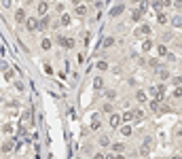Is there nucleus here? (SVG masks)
<instances>
[{"label": "nucleus", "mask_w": 182, "mask_h": 159, "mask_svg": "<svg viewBox=\"0 0 182 159\" xmlns=\"http://www.w3.org/2000/svg\"><path fill=\"white\" fill-rule=\"evenodd\" d=\"M23 26L28 28V32H34V30H38V19L36 17H25Z\"/></svg>", "instance_id": "obj_1"}, {"label": "nucleus", "mask_w": 182, "mask_h": 159, "mask_svg": "<svg viewBox=\"0 0 182 159\" xmlns=\"http://www.w3.org/2000/svg\"><path fill=\"white\" fill-rule=\"evenodd\" d=\"M57 42H60L62 47H66V49H72L74 47V38L72 36H57Z\"/></svg>", "instance_id": "obj_2"}, {"label": "nucleus", "mask_w": 182, "mask_h": 159, "mask_svg": "<svg viewBox=\"0 0 182 159\" xmlns=\"http://www.w3.org/2000/svg\"><path fill=\"white\" fill-rule=\"evenodd\" d=\"M36 13H38L40 17H45V15L49 13V2H47V0H40L38 7H36Z\"/></svg>", "instance_id": "obj_3"}, {"label": "nucleus", "mask_w": 182, "mask_h": 159, "mask_svg": "<svg viewBox=\"0 0 182 159\" xmlns=\"http://www.w3.org/2000/svg\"><path fill=\"white\" fill-rule=\"evenodd\" d=\"M121 121H123V119H121V115L112 113V115H110V119H108V125H110L112 129H114V127H119V125H121Z\"/></svg>", "instance_id": "obj_4"}, {"label": "nucleus", "mask_w": 182, "mask_h": 159, "mask_svg": "<svg viewBox=\"0 0 182 159\" xmlns=\"http://www.w3.org/2000/svg\"><path fill=\"white\" fill-rule=\"evenodd\" d=\"M30 121H32V110L28 108V110L21 115V129H23V127H28V125H30Z\"/></svg>", "instance_id": "obj_5"}, {"label": "nucleus", "mask_w": 182, "mask_h": 159, "mask_svg": "<svg viewBox=\"0 0 182 159\" xmlns=\"http://www.w3.org/2000/svg\"><path fill=\"white\" fill-rule=\"evenodd\" d=\"M148 34H151V26L148 24H142L140 28L136 30V36H148Z\"/></svg>", "instance_id": "obj_6"}, {"label": "nucleus", "mask_w": 182, "mask_h": 159, "mask_svg": "<svg viewBox=\"0 0 182 159\" xmlns=\"http://www.w3.org/2000/svg\"><path fill=\"white\" fill-rule=\"evenodd\" d=\"M13 149H15V140L13 138L7 140V142H2V146H0V151H2V153H11Z\"/></svg>", "instance_id": "obj_7"}, {"label": "nucleus", "mask_w": 182, "mask_h": 159, "mask_svg": "<svg viewBox=\"0 0 182 159\" xmlns=\"http://www.w3.org/2000/svg\"><path fill=\"white\" fill-rule=\"evenodd\" d=\"M49 26H51V17H49V15H45V17L38 19V30H47Z\"/></svg>", "instance_id": "obj_8"}, {"label": "nucleus", "mask_w": 182, "mask_h": 159, "mask_svg": "<svg viewBox=\"0 0 182 159\" xmlns=\"http://www.w3.org/2000/svg\"><path fill=\"white\" fill-rule=\"evenodd\" d=\"M15 21H17V24H23V21H25V11L23 9L15 11Z\"/></svg>", "instance_id": "obj_9"}, {"label": "nucleus", "mask_w": 182, "mask_h": 159, "mask_svg": "<svg viewBox=\"0 0 182 159\" xmlns=\"http://www.w3.org/2000/svg\"><path fill=\"white\" fill-rule=\"evenodd\" d=\"M140 153H142V155H148V153H151V140H144V142H142Z\"/></svg>", "instance_id": "obj_10"}, {"label": "nucleus", "mask_w": 182, "mask_h": 159, "mask_svg": "<svg viewBox=\"0 0 182 159\" xmlns=\"http://www.w3.org/2000/svg\"><path fill=\"white\" fill-rule=\"evenodd\" d=\"M70 21H72V19H70V15H68V13H62V15H60V24H62V26H70Z\"/></svg>", "instance_id": "obj_11"}, {"label": "nucleus", "mask_w": 182, "mask_h": 159, "mask_svg": "<svg viewBox=\"0 0 182 159\" xmlns=\"http://www.w3.org/2000/svg\"><path fill=\"white\" fill-rule=\"evenodd\" d=\"M40 49H42V51H49V49H51V38H42V40H40Z\"/></svg>", "instance_id": "obj_12"}, {"label": "nucleus", "mask_w": 182, "mask_h": 159, "mask_svg": "<svg viewBox=\"0 0 182 159\" xmlns=\"http://www.w3.org/2000/svg\"><path fill=\"white\" fill-rule=\"evenodd\" d=\"M123 11H125V7H123V4H119V7H114V9L110 11V17H116V15H121Z\"/></svg>", "instance_id": "obj_13"}, {"label": "nucleus", "mask_w": 182, "mask_h": 159, "mask_svg": "<svg viewBox=\"0 0 182 159\" xmlns=\"http://www.w3.org/2000/svg\"><path fill=\"white\" fill-rule=\"evenodd\" d=\"M121 119H123V121H129V123H131V121H133V110H125V113L121 115Z\"/></svg>", "instance_id": "obj_14"}, {"label": "nucleus", "mask_w": 182, "mask_h": 159, "mask_svg": "<svg viewBox=\"0 0 182 159\" xmlns=\"http://www.w3.org/2000/svg\"><path fill=\"white\" fill-rule=\"evenodd\" d=\"M104 87V81H102V76H95L93 79V89H102Z\"/></svg>", "instance_id": "obj_15"}, {"label": "nucleus", "mask_w": 182, "mask_h": 159, "mask_svg": "<svg viewBox=\"0 0 182 159\" xmlns=\"http://www.w3.org/2000/svg\"><path fill=\"white\" fill-rule=\"evenodd\" d=\"M157 74H159V79H163V81H167V79H169V72H167L165 68H159V70H157Z\"/></svg>", "instance_id": "obj_16"}, {"label": "nucleus", "mask_w": 182, "mask_h": 159, "mask_svg": "<svg viewBox=\"0 0 182 159\" xmlns=\"http://www.w3.org/2000/svg\"><path fill=\"white\" fill-rule=\"evenodd\" d=\"M142 119H144V110H140V108L133 110V121H142Z\"/></svg>", "instance_id": "obj_17"}, {"label": "nucleus", "mask_w": 182, "mask_h": 159, "mask_svg": "<svg viewBox=\"0 0 182 159\" xmlns=\"http://www.w3.org/2000/svg\"><path fill=\"white\" fill-rule=\"evenodd\" d=\"M112 45H114V38H104V42H102V47H104V49H108V47H112Z\"/></svg>", "instance_id": "obj_18"}, {"label": "nucleus", "mask_w": 182, "mask_h": 159, "mask_svg": "<svg viewBox=\"0 0 182 159\" xmlns=\"http://www.w3.org/2000/svg\"><path fill=\"white\" fill-rule=\"evenodd\" d=\"M74 13H76V15H78V17H83V15H85V13H87V9H85V7H83V4H78V7H76V9H74Z\"/></svg>", "instance_id": "obj_19"}, {"label": "nucleus", "mask_w": 182, "mask_h": 159, "mask_svg": "<svg viewBox=\"0 0 182 159\" xmlns=\"http://www.w3.org/2000/svg\"><path fill=\"white\" fill-rule=\"evenodd\" d=\"M91 127H93V129H100V117H95V115L91 117Z\"/></svg>", "instance_id": "obj_20"}, {"label": "nucleus", "mask_w": 182, "mask_h": 159, "mask_svg": "<svg viewBox=\"0 0 182 159\" xmlns=\"http://www.w3.org/2000/svg\"><path fill=\"white\" fill-rule=\"evenodd\" d=\"M131 131H133L131 125H123V127H121V134H123V136H131Z\"/></svg>", "instance_id": "obj_21"}, {"label": "nucleus", "mask_w": 182, "mask_h": 159, "mask_svg": "<svg viewBox=\"0 0 182 159\" xmlns=\"http://www.w3.org/2000/svg\"><path fill=\"white\" fill-rule=\"evenodd\" d=\"M136 100L140 102V104H144V102H146V94H144V91H138V94H136Z\"/></svg>", "instance_id": "obj_22"}, {"label": "nucleus", "mask_w": 182, "mask_h": 159, "mask_svg": "<svg viewBox=\"0 0 182 159\" xmlns=\"http://www.w3.org/2000/svg\"><path fill=\"white\" fill-rule=\"evenodd\" d=\"M172 26H174V28H180V26H182V17H180V15H176V17L172 19Z\"/></svg>", "instance_id": "obj_23"}, {"label": "nucleus", "mask_w": 182, "mask_h": 159, "mask_svg": "<svg viewBox=\"0 0 182 159\" xmlns=\"http://www.w3.org/2000/svg\"><path fill=\"white\" fill-rule=\"evenodd\" d=\"M131 19H133V21H140V19H142V9H140V11H133Z\"/></svg>", "instance_id": "obj_24"}, {"label": "nucleus", "mask_w": 182, "mask_h": 159, "mask_svg": "<svg viewBox=\"0 0 182 159\" xmlns=\"http://www.w3.org/2000/svg\"><path fill=\"white\" fill-rule=\"evenodd\" d=\"M142 49H144V51H151V49H153V42H151V40L146 38V40L142 42Z\"/></svg>", "instance_id": "obj_25"}, {"label": "nucleus", "mask_w": 182, "mask_h": 159, "mask_svg": "<svg viewBox=\"0 0 182 159\" xmlns=\"http://www.w3.org/2000/svg\"><path fill=\"white\" fill-rule=\"evenodd\" d=\"M157 19H159V24H161V26H163V24H167V15H165V13H159V15H157Z\"/></svg>", "instance_id": "obj_26"}, {"label": "nucleus", "mask_w": 182, "mask_h": 159, "mask_svg": "<svg viewBox=\"0 0 182 159\" xmlns=\"http://www.w3.org/2000/svg\"><path fill=\"white\" fill-rule=\"evenodd\" d=\"M157 51H159V55H167V47H165V45H159V49H157Z\"/></svg>", "instance_id": "obj_27"}, {"label": "nucleus", "mask_w": 182, "mask_h": 159, "mask_svg": "<svg viewBox=\"0 0 182 159\" xmlns=\"http://www.w3.org/2000/svg\"><path fill=\"white\" fill-rule=\"evenodd\" d=\"M108 144H110L108 136H102V138H100V146H108Z\"/></svg>", "instance_id": "obj_28"}, {"label": "nucleus", "mask_w": 182, "mask_h": 159, "mask_svg": "<svg viewBox=\"0 0 182 159\" xmlns=\"http://www.w3.org/2000/svg\"><path fill=\"white\" fill-rule=\"evenodd\" d=\"M2 131H4V134H11V131H13V125H11V123H4L2 125Z\"/></svg>", "instance_id": "obj_29"}, {"label": "nucleus", "mask_w": 182, "mask_h": 159, "mask_svg": "<svg viewBox=\"0 0 182 159\" xmlns=\"http://www.w3.org/2000/svg\"><path fill=\"white\" fill-rule=\"evenodd\" d=\"M95 66H98V70H108V64H106V62H98Z\"/></svg>", "instance_id": "obj_30"}, {"label": "nucleus", "mask_w": 182, "mask_h": 159, "mask_svg": "<svg viewBox=\"0 0 182 159\" xmlns=\"http://www.w3.org/2000/svg\"><path fill=\"white\" fill-rule=\"evenodd\" d=\"M123 149H125V146H123L121 142H119V144H112V151H116V153H121Z\"/></svg>", "instance_id": "obj_31"}, {"label": "nucleus", "mask_w": 182, "mask_h": 159, "mask_svg": "<svg viewBox=\"0 0 182 159\" xmlns=\"http://www.w3.org/2000/svg\"><path fill=\"white\" fill-rule=\"evenodd\" d=\"M102 110H104V113H112V104H104V106H102Z\"/></svg>", "instance_id": "obj_32"}, {"label": "nucleus", "mask_w": 182, "mask_h": 159, "mask_svg": "<svg viewBox=\"0 0 182 159\" xmlns=\"http://www.w3.org/2000/svg\"><path fill=\"white\" fill-rule=\"evenodd\" d=\"M0 4H2L4 9H11V0H0Z\"/></svg>", "instance_id": "obj_33"}, {"label": "nucleus", "mask_w": 182, "mask_h": 159, "mask_svg": "<svg viewBox=\"0 0 182 159\" xmlns=\"http://www.w3.org/2000/svg\"><path fill=\"white\" fill-rule=\"evenodd\" d=\"M106 98H108V100H114L116 94H114V91H106Z\"/></svg>", "instance_id": "obj_34"}, {"label": "nucleus", "mask_w": 182, "mask_h": 159, "mask_svg": "<svg viewBox=\"0 0 182 159\" xmlns=\"http://www.w3.org/2000/svg\"><path fill=\"white\" fill-rule=\"evenodd\" d=\"M131 7H138V4H142V0H129Z\"/></svg>", "instance_id": "obj_35"}, {"label": "nucleus", "mask_w": 182, "mask_h": 159, "mask_svg": "<svg viewBox=\"0 0 182 159\" xmlns=\"http://www.w3.org/2000/svg\"><path fill=\"white\" fill-rule=\"evenodd\" d=\"M4 76H7V81H11V79H13V72H11V70H7V72H4Z\"/></svg>", "instance_id": "obj_36"}, {"label": "nucleus", "mask_w": 182, "mask_h": 159, "mask_svg": "<svg viewBox=\"0 0 182 159\" xmlns=\"http://www.w3.org/2000/svg\"><path fill=\"white\" fill-rule=\"evenodd\" d=\"M159 4H165V7H169V4H172V0H159Z\"/></svg>", "instance_id": "obj_37"}, {"label": "nucleus", "mask_w": 182, "mask_h": 159, "mask_svg": "<svg viewBox=\"0 0 182 159\" xmlns=\"http://www.w3.org/2000/svg\"><path fill=\"white\" fill-rule=\"evenodd\" d=\"M0 70H9V66H7V62H0Z\"/></svg>", "instance_id": "obj_38"}, {"label": "nucleus", "mask_w": 182, "mask_h": 159, "mask_svg": "<svg viewBox=\"0 0 182 159\" xmlns=\"http://www.w3.org/2000/svg\"><path fill=\"white\" fill-rule=\"evenodd\" d=\"M176 9H182V0H176V4H174Z\"/></svg>", "instance_id": "obj_39"}, {"label": "nucleus", "mask_w": 182, "mask_h": 159, "mask_svg": "<svg viewBox=\"0 0 182 159\" xmlns=\"http://www.w3.org/2000/svg\"><path fill=\"white\" fill-rule=\"evenodd\" d=\"M93 159H104V155H102V153H95V155H93Z\"/></svg>", "instance_id": "obj_40"}, {"label": "nucleus", "mask_w": 182, "mask_h": 159, "mask_svg": "<svg viewBox=\"0 0 182 159\" xmlns=\"http://www.w3.org/2000/svg\"><path fill=\"white\" fill-rule=\"evenodd\" d=\"M81 2H83V0H72V4H76V7H78Z\"/></svg>", "instance_id": "obj_41"}, {"label": "nucleus", "mask_w": 182, "mask_h": 159, "mask_svg": "<svg viewBox=\"0 0 182 159\" xmlns=\"http://www.w3.org/2000/svg\"><path fill=\"white\" fill-rule=\"evenodd\" d=\"M104 159H114V155H106Z\"/></svg>", "instance_id": "obj_42"}, {"label": "nucleus", "mask_w": 182, "mask_h": 159, "mask_svg": "<svg viewBox=\"0 0 182 159\" xmlns=\"http://www.w3.org/2000/svg\"><path fill=\"white\" fill-rule=\"evenodd\" d=\"M114 159H125V157H123V155H114Z\"/></svg>", "instance_id": "obj_43"}, {"label": "nucleus", "mask_w": 182, "mask_h": 159, "mask_svg": "<svg viewBox=\"0 0 182 159\" xmlns=\"http://www.w3.org/2000/svg\"><path fill=\"white\" fill-rule=\"evenodd\" d=\"M25 2H28V4H32V2H34V0H25Z\"/></svg>", "instance_id": "obj_44"}, {"label": "nucleus", "mask_w": 182, "mask_h": 159, "mask_svg": "<svg viewBox=\"0 0 182 159\" xmlns=\"http://www.w3.org/2000/svg\"><path fill=\"white\" fill-rule=\"evenodd\" d=\"M87 2H93V0H87Z\"/></svg>", "instance_id": "obj_45"}, {"label": "nucleus", "mask_w": 182, "mask_h": 159, "mask_svg": "<svg viewBox=\"0 0 182 159\" xmlns=\"http://www.w3.org/2000/svg\"><path fill=\"white\" fill-rule=\"evenodd\" d=\"M180 91H182V89H180Z\"/></svg>", "instance_id": "obj_46"}]
</instances>
